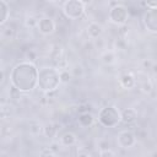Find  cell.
Returning a JSON list of instances; mask_svg holds the SVG:
<instances>
[{"label": "cell", "mask_w": 157, "mask_h": 157, "mask_svg": "<svg viewBox=\"0 0 157 157\" xmlns=\"http://www.w3.org/2000/svg\"><path fill=\"white\" fill-rule=\"evenodd\" d=\"M10 82L23 93L31 92L38 86V69L32 61L16 64L10 72Z\"/></svg>", "instance_id": "cell-1"}, {"label": "cell", "mask_w": 157, "mask_h": 157, "mask_svg": "<svg viewBox=\"0 0 157 157\" xmlns=\"http://www.w3.org/2000/svg\"><path fill=\"white\" fill-rule=\"evenodd\" d=\"M60 83L59 69L55 66H44L38 69V87L44 93L58 90Z\"/></svg>", "instance_id": "cell-2"}, {"label": "cell", "mask_w": 157, "mask_h": 157, "mask_svg": "<svg viewBox=\"0 0 157 157\" xmlns=\"http://www.w3.org/2000/svg\"><path fill=\"white\" fill-rule=\"evenodd\" d=\"M98 121L104 128H114L121 121L120 112L114 105L103 107L98 113Z\"/></svg>", "instance_id": "cell-3"}, {"label": "cell", "mask_w": 157, "mask_h": 157, "mask_svg": "<svg viewBox=\"0 0 157 157\" xmlns=\"http://www.w3.org/2000/svg\"><path fill=\"white\" fill-rule=\"evenodd\" d=\"M63 13L69 20H78L85 13V5L80 0H67L63 6Z\"/></svg>", "instance_id": "cell-4"}, {"label": "cell", "mask_w": 157, "mask_h": 157, "mask_svg": "<svg viewBox=\"0 0 157 157\" xmlns=\"http://www.w3.org/2000/svg\"><path fill=\"white\" fill-rule=\"evenodd\" d=\"M129 18V10L126 6L117 4L109 10V20L117 26L125 25Z\"/></svg>", "instance_id": "cell-5"}, {"label": "cell", "mask_w": 157, "mask_h": 157, "mask_svg": "<svg viewBox=\"0 0 157 157\" xmlns=\"http://www.w3.org/2000/svg\"><path fill=\"white\" fill-rule=\"evenodd\" d=\"M142 22L150 32L157 33V7H148L142 16Z\"/></svg>", "instance_id": "cell-6"}, {"label": "cell", "mask_w": 157, "mask_h": 157, "mask_svg": "<svg viewBox=\"0 0 157 157\" xmlns=\"http://www.w3.org/2000/svg\"><path fill=\"white\" fill-rule=\"evenodd\" d=\"M135 142H136V136L130 130L120 131L117 136V144L121 148H130L135 145Z\"/></svg>", "instance_id": "cell-7"}, {"label": "cell", "mask_w": 157, "mask_h": 157, "mask_svg": "<svg viewBox=\"0 0 157 157\" xmlns=\"http://www.w3.org/2000/svg\"><path fill=\"white\" fill-rule=\"evenodd\" d=\"M37 28H38V31L42 34L49 36V34H53L55 32V22L53 21V18L45 16V17L39 18L38 25H37Z\"/></svg>", "instance_id": "cell-8"}, {"label": "cell", "mask_w": 157, "mask_h": 157, "mask_svg": "<svg viewBox=\"0 0 157 157\" xmlns=\"http://www.w3.org/2000/svg\"><path fill=\"white\" fill-rule=\"evenodd\" d=\"M120 117H121V123L124 124H132L136 121L137 119V113L134 108H125L120 112Z\"/></svg>", "instance_id": "cell-9"}, {"label": "cell", "mask_w": 157, "mask_h": 157, "mask_svg": "<svg viewBox=\"0 0 157 157\" xmlns=\"http://www.w3.org/2000/svg\"><path fill=\"white\" fill-rule=\"evenodd\" d=\"M87 36L91 38V39H94V38H98L102 36L103 33V27L98 23V22H91L88 26H87Z\"/></svg>", "instance_id": "cell-10"}, {"label": "cell", "mask_w": 157, "mask_h": 157, "mask_svg": "<svg viewBox=\"0 0 157 157\" xmlns=\"http://www.w3.org/2000/svg\"><path fill=\"white\" fill-rule=\"evenodd\" d=\"M119 82H120L121 87L125 88V90H131V88H134L136 86V78L131 74H124V75H121Z\"/></svg>", "instance_id": "cell-11"}, {"label": "cell", "mask_w": 157, "mask_h": 157, "mask_svg": "<svg viewBox=\"0 0 157 157\" xmlns=\"http://www.w3.org/2000/svg\"><path fill=\"white\" fill-rule=\"evenodd\" d=\"M93 115L91 112H85V113H78V118H77V121L81 126L83 128H88L93 124Z\"/></svg>", "instance_id": "cell-12"}, {"label": "cell", "mask_w": 157, "mask_h": 157, "mask_svg": "<svg viewBox=\"0 0 157 157\" xmlns=\"http://www.w3.org/2000/svg\"><path fill=\"white\" fill-rule=\"evenodd\" d=\"M76 141H77V137L71 131H65L60 136V144L63 146H74L76 144Z\"/></svg>", "instance_id": "cell-13"}, {"label": "cell", "mask_w": 157, "mask_h": 157, "mask_svg": "<svg viewBox=\"0 0 157 157\" xmlns=\"http://www.w3.org/2000/svg\"><path fill=\"white\" fill-rule=\"evenodd\" d=\"M58 124H53V123H48L43 126V134L45 137L48 139H54L58 135Z\"/></svg>", "instance_id": "cell-14"}, {"label": "cell", "mask_w": 157, "mask_h": 157, "mask_svg": "<svg viewBox=\"0 0 157 157\" xmlns=\"http://www.w3.org/2000/svg\"><path fill=\"white\" fill-rule=\"evenodd\" d=\"M50 58H52V60L54 61V64L56 65V64L64 58V50H63V48H61L60 45L55 44V45L52 48V50H50Z\"/></svg>", "instance_id": "cell-15"}, {"label": "cell", "mask_w": 157, "mask_h": 157, "mask_svg": "<svg viewBox=\"0 0 157 157\" xmlns=\"http://www.w3.org/2000/svg\"><path fill=\"white\" fill-rule=\"evenodd\" d=\"M0 6H1V17H0V25L4 26L6 21L9 20L10 16V7L5 0H0Z\"/></svg>", "instance_id": "cell-16"}, {"label": "cell", "mask_w": 157, "mask_h": 157, "mask_svg": "<svg viewBox=\"0 0 157 157\" xmlns=\"http://www.w3.org/2000/svg\"><path fill=\"white\" fill-rule=\"evenodd\" d=\"M28 131L33 135H39L40 132H43V125L38 121V120H29L28 121Z\"/></svg>", "instance_id": "cell-17"}, {"label": "cell", "mask_w": 157, "mask_h": 157, "mask_svg": "<svg viewBox=\"0 0 157 157\" xmlns=\"http://www.w3.org/2000/svg\"><path fill=\"white\" fill-rule=\"evenodd\" d=\"M101 61L105 65H110L115 61V53L113 50H104L101 54Z\"/></svg>", "instance_id": "cell-18"}, {"label": "cell", "mask_w": 157, "mask_h": 157, "mask_svg": "<svg viewBox=\"0 0 157 157\" xmlns=\"http://www.w3.org/2000/svg\"><path fill=\"white\" fill-rule=\"evenodd\" d=\"M12 105L9 103H6L5 101L1 102V107H0V114H1V119H6V118H10V115L12 114Z\"/></svg>", "instance_id": "cell-19"}, {"label": "cell", "mask_w": 157, "mask_h": 157, "mask_svg": "<svg viewBox=\"0 0 157 157\" xmlns=\"http://www.w3.org/2000/svg\"><path fill=\"white\" fill-rule=\"evenodd\" d=\"M22 91L20 88H17L16 86H13L12 83L10 85V88H9V98L13 99V101H18L22 98Z\"/></svg>", "instance_id": "cell-20"}, {"label": "cell", "mask_w": 157, "mask_h": 157, "mask_svg": "<svg viewBox=\"0 0 157 157\" xmlns=\"http://www.w3.org/2000/svg\"><path fill=\"white\" fill-rule=\"evenodd\" d=\"M59 74H60V81H61V83H69L71 81V78L74 77L71 70H69L67 67L66 69H63V70H59Z\"/></svg>", "instance_id": "cell-21"}, {"label": "cell", "mask_w": 157, "mask_h": 157, "mask_svg": "<svg viewBox=\"0 0 157 157\" xmlns=\"http://www.w3.org/2000/svg\"><path fill=\"white\" fill-rule=\"evenodd\" d=\"M140 90H141V92H144L145 94H150V93H152V91H153V83L147 78V80H145L142 83H140Z\"/></svg>", "instance_id": "cell-22"}, {"label": "cell", "mask_w": 157, "mask_h": 157, "mask_svg": "<svg viewBox=\"0 0 157 157\" xmlns=\"http://www.w3.org/2000/svg\"><path fill=\"white\" fill-rule=\"evenodd\" d=\"M38 21H39V20H38L36 16H27V17L25 18V27H27V28H29V29H33V28L37 27Z\"/></svg>", "instance_id": "cell-23"}, {"label": "cell", "mask_w": 157, "mask_h": 157, "mask_svg": "<svg viewBox=\"0 0 157 157\" xmlns=\"http://www.w3.org/2000/svg\"><path fill=\"white\" fill-rule=\"evenodd\" d=\"M70 70H71L74 77H80V76H82V75H83V71H85L83 67H82V65H80V64H74Z\"/></svg>", "instance_id": "cell-24"}, {"label": "cell", "mask_w": 157, "mask_h": 157, "mask_svg": "<svg viewBox=\"0 0 157 157\" xmlns=\"http://www.w3.org/2000/svg\"><path fill=\"white\" fill-rule=\"evenodd\" d=\"M15 36H16V32H15V29L12 27H7V28L2 29V38L4 39H10L11 40Z\"/></svg>", "instance_id": "cell-25"}, {"label": "cell", "mask_w": 157, "mask_h": 157, "mask_svg": "<svg viewBox=\"0 0 157 157\" xmlns=\"http://www.w3.org/2000/svg\"><path fill=\"white\" fill-rule=\"evenodd\" d=\"M93 48L94 49H104V45H105V42L102 37H98V38H94L93 39Z\"/></svg>", "instance_id": "cell-26"}, {"label": "cell", "mask_w": 157, "mask_h": 157, "mask_svg": "<svg viewBox=\"0 0 157 157\" xmlns=\"http://www.w3.org/2000/svg\"><path fill=\"white\" fill-rule=\"evenodd\" d=\"M98 155H99L101 157H107V156H115V152H114L110 147H108V148H102V150L98 152Z\"/></svg>", "instance_id": "cell-27"}, {"label": "cell", "mask_w": 157, "mask_h": 157, "mask_svg": "<svg viewBox=\"0 0 157 157\" xmlns=\"http://www.w3.org/2000/svg\"><path fill=\"white\" fill-rule=\"evenodd\" d=\"M40 156H56V152L54 150H52L50 147H44L40 152H39Z\"/></svg>", "instance_id": "cell-28"}, {"label": "cell", "mask_w": 157, "mask_h": 157, "mask_svg": "<svg viewBox=\"0 0 157 157\" xmlns=\"http://www.w3.org/2000/svg\"><path fill=\"white\" fill-rule=\"evenodd\" d=\"M126 33H128V26L126 25H120L119 29H118V36L121 37V38H125Z\"/></svg>", "instance_id": "cell-29"}, {"label": "cell", "mask_w": 157, "mask_h": 157, "mask_svg": "<svg viewBox=\"0 0 157 157\" xmlns=\"http://www.w3.org/2000/svg\"><path fill=\"white\" fill-rule=\"evenodd\" d=\"M152 65H153V61H152L151 59H144V60H142V67H144V69L151 70Z\"/></svg>", "instance_id": "cell-30"}, {"label": "cell", "mask_w": 157, "mask_h": 157, "mask_svg": "<svg viewBox=\"0 0 157 157\" xmlns=\"http://www.w3.org/2000/svg\"><path fill=\"white\" fill-rule=\"evenodd\" d=\"M91 110V105L90 104H80L77 108V113H85V112H90Z\"/></svg>", "instance_id": "cell-31"}, {"label": "cell", "mask_w": 157, "mask_h": 157, "mask_svg": "<svg viewBox=\"0 0 157 157\" xmlns=\"http://www.w3.org/2000/svg\"><path fill=\"white\" fill-rule=\"evenodd\" d=\"M115 45H117V48L118 49H124L125 48V40H124V38H119V39H117L115 40Z\"/></svg>", "instance_id": "cell-32"}, {"label": "cell", "mask_w": 157, "mask_h": 157, "mask_svg": "<svg viewBox=\"0 0 157 157\" xmlns=\"http://www.w3.org/2000/svg\"><path fill=\"white\" fill-rule=\"evenodd\" d=\"M27 58H28V61H32V63H34V61H36V59H37V54H36L34 52L29 50V52L27 53Z\"/></svg>", "instance_id": "cell-33"}, {"label": "cell", "mask_w": 157, "mask_h": 157, "mask_svg": "<svg viewBox=\"0 0 157 157\" xmlns=\"http://www.w3.org/2000/svg\"><path fill=\"white\" fill-rule=\"evenodd\" d=\"M147 7H157V0H144Z\"/></svg>", "instance_id": "cell-34"}, {"label": "cell", "mask_w": 157, "mask_h": 157, "mask_svg": "<svg viewBox=\"0 0 157 157\" xmlns=\"http://www.w3.org/2000/svg\"><path fill=\"white\" fill-rule=\"evenodd\" d=\"M98 146H99L101 150H102V148H108V147H109V141H107V140L99 141V142H98Z\"/></svg>", "instance_id": "cell-35"}, {"label": "cell", "mask_w": 157, "mask_h": 157, "mask_svg": "<svg viewBox=\"0 0 157 157\" xmlns=\"http://www.w3.org/2000/svg\"><path fill=\"white\" fill-rule=\"evenodd\" d=\"M49 147H50L52 150H54V151L56 152V151H58V147H60V145H59L58 142H53V144H52V145H50Z\"/></svg>", "instance_id": "cell-36"}, {"label": "cell", "mask_w": 157, "mask_h": 157, "mask_svg": "<svg viewBox=\"0 0 157 157\" xmlns=\"http://www.w3.org/2000/svg\"><path fill=\"white\" fill-rule=\"evenodd\" d=\"M151 71H152L153 75H157V63H153V65L151 67Z\"/></svg>", "instance_id": "cell-37"}, {"label": "cell", "mask_w": 157, "mask_h": 157, "mask_svg": "<svg viewBox=\"0 0 157 157\" xmlns=\"http://www.w3.org/2000/svg\"><path fill=\"white\" fill-rule=\"evenodd\" d=\"M83 5H91L92 2H93V0H80Z\"/></svg>", "instance_id": "cell-38"}, {"label": "cell", "mask_w": 157, "mask_h": 157, "mask_svg": "<svg viewBox=\"0 0 157 157\" xmlns=\"http://www.w3.org/2000/svg\"><path fill=\"white\" fill-rule=\"evenodd\" d=\"M44 1H48V2H54V1H56V0H44Z\"/></svg>", "instance_id": "cell-39"}]
</instances>
